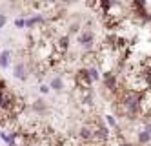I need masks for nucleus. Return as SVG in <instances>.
<instances>
[{
  "instance_id": "1",
  "label": "nucleus",
  "mask_w": 151,
  "mask_h": 146,
  "mask_svg": "<svg viewBox=\"0 0 151 146\" xmlns=\"http://www.w3.org/2000/svg\"><path fill=\"white\" fill-rule=\"evenodd\" d=\"M75 84L80 89H89L95 84L93 78H91V73H89V68H82V70L77 71V75H75Z\"/></svg>"
},
{
  "instance_id": "2",
  "label": "nucleus",
  "mask_w": 151,
  "mask_h": 146,
  "mask_svg": "<svg viewBox=\"0 0 151 146\" xmlns=\"http://www.w3.org/2000/svg\"><path fill=\"white\" fill-rule=\"evenodd\" d=\"M102 81H104V86H106L107 92H118V78H116V75L111 70H107L104 73Z\"/></svg>"
},
{
  "instance_id": "3",
  "label": "nucleus",
  "mask_w": 151,
  "mask_h": 146,
  "mask_svg": "<svg viewBox=\"0 0 151 146\" xmlns=\"http://www.w3.org/2000/svg\"><path fill=\"white\" fill-rule=\"evenodd\" d=\"M78 44L82 48H86L88 51H91L93 49V44H95V35L91 31H84V33H80L78 35Z\"/></svg>"
},
{
  "instance_id": "4",
  "label": "nucleus",
  "mask_w": 151,
  "mask_h": 146,
  "mask_svg": "<svg viewBox=\"0 0 151 146\" xmlns=\"http://www.w3.org/2000/svg\"><path fill=\"white\" fill-rule=\"evenodd\" d=\"M13 75L18 78V81H26V78H27V68H26V64H24V62L15 64V68H13Z\"/></svg>"
},
{
  "instance_id": "5",
  "label": "nucleus",
  "mask_w": 151,
  "mask_h": 146,
  "mask_svg": "<svg viewBox=\"0 0 151 146\" xmlns=\"http://www.w3.org/2000/svg\"><path fill=\"white\" fill-rule=\"evenodd\" d=\"M55 49L66 55V51L69 49V37H68V35H62V37H58V40L55 42Z\"/></svg>"
},
{
  "instance_id": "6",
  "label": "nucleus",
  "mask_w": 151,
  "mask_h": 146,
  "mask_svg": "<svg viewBox=\"0 0 151 146\" xmlns=\"http://www.w3.org/2000/svg\"><path fill=\"white\" fill-rule=\"evenodd\" d=\"M9 59H11V51L9 49H4L2 53H0V68L6 70L9 66Z\"/></svg>"
},
{
  "instance_id": "7",
  "label": "nucleus",
  "mask_w": 151,
  "mask_h": 146,
  "mask_svg": "<svg viewBox=\"0 0 151 146\" xmlns=\"http://www.w3.org/2000/svg\"><path fill=\"white\" fill-rule=\"evenodd\" d=\"M137 139H138V142H140V144H147V142H151V133H149L146 128H142V130L138 131Z\"/></svg>"
},
{
  "instance_id": "8",
  "label": "nucleus",
  "mask_w": 151,
  "mask_h": 146,
  "mask_svg": "<svg viewBox=\"0 0 151 146\" xmlns=\"http://www.w3.org/2000/svg\"><path fill=\"white\" fill-rule=\"evenodd\" d=\"M44 22V18H42L40 15H35V17H31V18H26V28L27 29H33L37 24H42Z\"/></svg>"
},
{
  "instance_id": "9",
  "label": "nucleus",
  "mask_w": 151,
  "mask_h": 146,
  "mask_svg": "<svg viewBox=\"0 0 151 146\" xmlns=\"http://www.w3.org/2000/svg\"><path fill=\"white\" fill-rule=\"evenodd\" d=\"M49 86H51V89H55V92H62L64 89V78L62 77H53Z\"/></svg>"
},
{
  "instance_id": "10",
  "label": "nucleus",
  "mask_w": 151,
  "mask_h": 146,
  "mask_svg": "<svg viewBox=\"0 0 151 146\" xmlns=\"http://www.w3.org/2000/svg\"><path fill=\"white\" fill-rule=\"evenodd\" d=\"M89 73H91V78L93 82H96L100 78V71H99V66H89Z\"/></svg>"
},
{
  "instance_id": "11",
  "label": "nucleus",
  "mask_w": 151,
  "mask_h": 146,
  "mask_svg": "<svg viewBox=\"0 0 151 146\" xmlns=\"http://www.w3.org/2000/svg\"><path fill=\"white\" fill-rule=\"evenodd\" d=\"M33 110L35 111H46V100H37L33 104Z\"/></svg>"
},
{
  "instance_id": "12",
  "label": "nucleus",
  "mask_w": 151,
  "mask_h": 146,
  "mask_svg": "<svg viewBox=\"0 0 151 146\" xmlns=\"http://www.w3.org/2000/svg\"><path fill=\"white\" fill-rule=\"evenodd\" d=\"M15 26H17V28H20V29L26 28V18H17V20H15Z\"/></svg>"
},
{
  "instance_id": "13",
  "label": "nucleus",
  "mask_w": 151,
  "mask_h": 146,
  "mask_svg": "<svg viewBox=\"0 0 151 146\" xmlns=\"http://www.w3.org/2000/svg\"><path fill=\"white\" fill-rule=\"evenodd\" d=\"M49 89H51V86H46V84H40V92H42V93H49Z\"/></svg>"
},
{
  "instance_id": "14",
  "label": "nucleus",
  "mask_w": 151,
  "mask_h": 146,
  "mask_svg": "<svg viewBox=\"0 0 151 146\" xmlns=\"http://www.w3.org/2000/svg\"><path fill=\"white\" fill-rule=\"evenodd\" d=\"M6 26V15H0V29Z\"/></svg>"
},
{
  "instance_id": "15",
  "label": "nucleus",
  "mask_w": 151,
  "mask_h": 146,
  "mask_svg": "<svg viewBox=\"0 0 151 146\" xmlns=\"http://www.w3.org/2000/svg\"><path fill=\"white\" fill-rule=\"evenodd\" d=\"M144 128H146V130H147V131L151 133V122H147V124H144Z\"/></svg>"
},
{
  "instance_id": "16",
  "label": "nucleus",
  "mask_w": 151,
  "mask_h": 146,
  "mask_svg": "<svg viewBox=\"0 0 151 146\" xmlns=\"http://www.w3.org/2000/svg\"><path fill=\"white\" fill-rule=\"evenodd\" d=\"M120 146H135V144H131V142H126V141H122V142H120Z\"/></svg>"
}]
</instances>
